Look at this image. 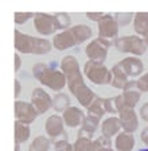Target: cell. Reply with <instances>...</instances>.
Listing matches in <instances>:
<instances>
[{
	"label": "cell",
	"instance_id": "cell-24",
	"mask_svg": "<svg viewBox=\"0 0 148 151\" xmlns=\"http://www.w3.org/2000/svg\"><path fill=\"white\" fill-rule=\"evenodd\" d=\"M51 145V139L47 136L39 135L31 142L29 147V151H49Z\"/></svg>",
	"mask_w": 148,
	"mask_h": 151
},
{
	"label": "cell",
	"instance_id": "cell-6",
	"mask_svg": "<svg viewBox=\"0 0 148 151\" xmlns=\"http://www.w3.org/2000/svg\"><path fill=\"white\" fill-rule=\"evenodd\" d=\"M114 47L119 51H123V53L142 55L145 53L148 46L144 39L137 37V35H125V37L117 38L114 41Z\"/></svg>",
	"mask_w": 148,
	"mask_h": 151
},
{
	"label": "cell",
	"instance_id": "cell-40",
	"mask_svg": "<svg viewBox=\"0 0 148 151\" xmlns=\"http://www.w3.org/2000/svg\"><path fill=\"white\" fill-rule=\"evenodd\" d=\"M144 41H145V43H147V46H148V37L144 38Z\"/></svg>",
	"mask_w": 148,
	"mask_h": 151
},
{
	"label": "cell",
	"instance_id": "cell-30",
	"mask_svg": "<svg viewBox=\"0 0 148 151\" xmlns=\"http://www.w3.org/2000/svg\"><path fill=\"white\" fill-rule=\"evenodd\" d=\"M34 16L35 14H31V12H15L14 14V20H15L16 24H23L30 18H34Z\"/></svg>",
	"mask_w": 148,
	"mask_h": 151
},
{
	"label": "cell",
	"instance_id": "cell-5",
	"mask_svg": "<svg viewBox=\"0 0 148 151\" xmlns=\"http://www.w3.org/2000/svg\"><path fill=\"white\" fill-rule=\"evenodd\" d=\"M84 73L93 84L97 85L112 84V72L104 63L88 61L85 63V66H84Z\"/></svg>",
	"mask_w": 148,
	"mask_h": 151
},
{
	"label": "cell",
	"instance_id": "cell-32",
	"mask_svg": "<svg viewBox=\"0 0 148 151\" xmlns=\"http://www.w3.org/2000/svg\"><path fill=\"white\" fill-rule=\"evenodd\" d=\"M137 89L140 92H148V73L137 78Z\"/></svg>",
	"mask_w": 148,
	"mask_h": 151
},
{
	"label": "cell",
	"instance_id": "cell-21",
	"mask_svg": "<svg viewBox=\"0 0 148 151\" xmlns=\"http://www.w3.org/2000/svg\"><path fill=\"white\" fill-rule=\"evenodd\" d=\"M135 31L142 37H148V12H137L133 19Z\"/></svg>",
	"mask_w": 148,
	"mask_h": 151
},
{
	"label": "cell",
	"instance_id": "cell-2",
	"mask_svg": "<svg viewBox=\"0 0 148 151\" xmlns=\"http://www.w3.org/2000/svg\"><path fill=\"white\" fill-rule=\"evenodd\" d=\"M92 35H93V31H92V28L89 26L78 24L74 26V27H70L66 31L54 35L53 46L57 50L63 51L73 46H76V45H81L84 42H86Z\"/></svg>",
	"mask_w": 148,
	"mask_h": 151
},
{
	"label": "cell",
	"instance_id": "cell-1",
	"mask_svg": "<svg viewBox=\"0 0 148 151\" xmlns=\"http://www.w3.org/2000/svg\"><path fill=\"white\" fill-rule=\"evenodd\" d=\"M61 70L66 76L67 86H69L71 94L79 101L82 107L88 108L94 101V99L97 96L84 81V76H82L81 70H79L78 61L76 60V57L73 55L63 57L62 61H61Z\"/></svg>",
	"mask_w": 148,
	"mask_h": 151
},
{
	"label": "cell",
	"instance_id": "cell-41",
	"mask_svg": "<svg viewBox=\"0 0 148 151\" xmlns=\"http://www.w3.org/2000/svg\"><path fill=\"white\" fill-rule=\"evenodd\" d=\"M139 151H148V148H142V150H139Z\"/></svg>",
	"mask_w": 148,
	"mask_h": 151
},
{
	"label": "cell",
	"instance_id": "cell-38",
	"mask_svg": "<svg viewBox=\"0 0 148 151\" xmlns=\"http://www.w3.org/2000/svg\"><path fill=\"white\" fill-rule=\"evenodd\" d=\"M100 151H114V150H112V147H105V148H101Z\"/></svg>",
	"mask_w": 148,
	"mask_h": 151
},
{
	"label": "cell",
	"instance_id": "cell-37",
	"mask_svg": "<svg viewBox=\"0 0 148 151\" xmlns=\"http://www.w3.org/2000/svg\"><path fill=\"white\" fill-rule=\"evenodd\" d=\"M140 138H142V140L144 142L145 145H148V128H145L144 131L140 134Z\"/></svg>",
	"mask_w": 148,
	"mask_h": 151
},
{
	"label": "cell",
	"instance_id": "cell-35",
	"mask_svg": "<svg viewBox=\"0 0 148 151\" xmlns=\"http://www.w3.org/2000/svg\"><path fill=\"white\" fill-rule=\"evenodd\" d=\"M20 65H22V60H20L19 54H15V72L20 69Z\"/></svg>",
	"mask_w": 148,
	"mask_h": 151
},
{
	"label": "cell",
	"instance_id": "cell-13",
	"mask_svg": "<svg viewBox=\"0 0 148 151\" xmlns=\"http://www.w3.org/2000/svg\"><path fill=\"white\" fill-rule=\"evenodd\" d=\"M34 27L35 30L42 35H51L57 31L55 22H54V15L47 14H35L34 16Z\"/></svg>",
	"mask_w": 148,
	"mask_h": 151
},
{
	"label": "cell",
	"instance_id": "cell-28",
	"mask_svg": "<svg viewBox=\"0 0 148 151\" xmlns=\"http://www.w3.org/2000/svg\"><path fill=\"white\" fill-rule=\"evenodd\" d=\"M114 19H116L119 27H125V26H128L132 22V19H135V15L132 12H123V14L120 12L114 15Z\"/></svg>",
	"mask_w": 148,
	"mask_h": 151
},
{
	"label": "cell",
	"instance_id": "cell-22",
	"mask_svg": "<svg viewBox=\"0 0 148 151\" xmlns=\"http://www.w3.org/2000/svg\"><path fill=\"white\" fill-rule=\"evenodd\" d=\"M30 135H31V129H30L29 124L20 123L16 120L15 122V142L16 143H24L26 140H29Z\"/></svg>",
	"mask_w": 148,
	"mask_h": 151
},
{
	"label": "cell",
	"instance_id": "cell-18",
	"mask_svg": "<svg viewBox=\"0 0 148 151\" xmlns=\"http://www.w3.org/2000/svg\"><path fill=\"white\" fill-rule=\"evenodd\" d=\"M98 124H100V117L93 116V115H88V116H85V120L82 123L81 129L78 131V135L92 138L94 135V132L97 131Z\"/></svg>",
	"mask_w": 148,
	"mask_h": 151
},
{
	"label": "cell",
	"instance_id": "cell-27",
	"mask_svg": "<svg viewBox=\"0 0 148 151\" xmlns=\"http://www.w3.org/2000/svg\"><path fill=\"white\" fill-rule=\"evenodd\" d=\"M54 22H55V28L57 30H65L66 31V28L71 23V18L65 12L54 14Z\"/></svg>",
	"mask_w": 148,
	"mask_h": 151
},
{
	"label": "cell",
	"instance_id": "cell-8",
	"mask_svg": "<svg viewBox=\"0 0 148 151\" xmlns=\"http://www.w3.org/2000/svg\"><path fill=\"white\" fill-rule=\"evenodd\" d=\"M112 46V42L104 39V38H96L90 43H88L85 49V53L88 55L89 61H94V62H100L104 63L105 58H107V54L109 47Z\"/></svg>",
	"mask_w": 148,
	"mask_h": 151
},
{
	"label": "cell",
	"instance_id": "cell-36",
	"mask_svg": "<svg viewBox=\"0 0 148 151\" xmlns=\"http://www.w3.org/2000/svg\"><path fill=\"white\" fill-rule=\"evenodd\" d=\"M20 82H19V80H15V99H18L19 97V94H20Z\"/></svg>",
	"mask_w": 148,
	"mask_h": 151
},
{
	"label": "cell",
	"instance_id": "cell-31",
	"mask_svg": "<svg viewBox=\"0 0 148 151\" xmlns=\"http://www.w3.org/2000/svg\"><path fill=\"white\" fill-rule=\"evenodd\" d=\"M105 109L109 113H119L117 111V105H116V97L113 99H105Z\"/></svg>",
	"mask_w": 148,
	"mask_h": 151
},
{
	"label": "cell",
	"instance_id": "cell-4",
	"mask_svg": "<svg viewBox=\"0 0 148 151\" xmlns=\"http://www.w3.org/2000/svg\"><path fill=\"white\" fill-rule=\"evenodd\" d=\"M14 37H15V49L23 54H36V55L47 54L53 46L51 45L53 42H49L47 39L23 34L19 30L14 31Z\"/></svg>",
	"mask_w": 148,
	"mask_h": 151
},
{
	"label": "cell",
	"instance_id": "cell-26",
	"mask_svg": "<svg viewBox=\"0 0 148 151\" xmlns=\"http://www.w3.org/2000/svg\"><path fill=\"white\" fill-rule=\"evenodd\" d=\"M88 112L89 115H93V116H97L101 119L104 116V113L107 112V109H105V99L96 97L94 101L88 107Z\"/></svg>",
	"mask_w": 148,
	"mask_h": 151
},
{
	"label": "cell",
	"instance_id": "cell-23",
	"mask_svg": "<svg viewBox=\"0 0 148 151\" xmlns=\"http://www.w3.org/2000/svg\"><path fill=\"white\" fill-rule=\"evenodd\" d=\"M121 97H123V103L125 107L135 108L136 104L140 100V97H142V92L139 91L137 88L129 89V91H124V93L121 94Z\"/></svg>",
	"mask_w": 148,
	"mask_h": 151
},
{
	"label": "cell",
	"instance_id": "cell-25",
	"mask_svg": "<svg viewBox=\"0 0 148 151\" xmlns=\"http://www.w3.org/2000/svg\"><path fill=\"white\" fill-rule=\"evenodd\" d=\"M70 105V99L65 93H57L53 97V108L57 112H65Z\"/></svg>",
	"mask_w": 148,
	"mask_h": 151
},
{
	"label": "cell",
	"instance_id": "cell-3",
	"mask_svg": "<svg viewBox=\"0 0 148 151\" xmlns=\"http://www.w3.org/2000/svg\"><path fill=\"white\" fill-rule=\"evenodd\" d=\"M34 77L41 81V84L49 86L55 92H59L67 85V78L62 70H58L53 66H49L47 63L39 62L35 63L32 68Z\"/></svg>",
	"mask_w": 148,
	"mask_h": 151
},
{
	"label": "cell",
	"instance_id": "cell-10",
	"mask_svg": "<svg viewBox=\"0 0 148 151\" xmlns=\"http://www.w3.org/2000/svg\"><path fill=\"white\" fill-rule=\"evenodd\" d=\"M15 117L18 122L24 123V124H31L34 123V120L38 116V112L35 111L34 105L31 103H27V101H20L16 100L15 101Z\"/></svg>",
	"mask_w": 148,
	"mask_h": 151
},
{
	"label": "cell",
	"instance_id": "cell-29",
	"mask_svg": "<svg viewBox=\"0 0 148 151\" xmlns=\"http://www.w3.org/2000/svg\"><path fill=\"white\" fill-rule=\"evenodd\" d=\"M55 151H74V146L70 145L67 139H61V140L53 142Z\"/></svg>",
	"mask_w": 148,
	"mask_h": 151
},
{
	"label": "cell",
	"instance_id": "cell-20",
	"mask_svg": "<svg viewBox=\"0 0 148 151\" xmlns=\"http://www.w3.org/2000/svg\"><path fill=\"white\" fill-rule=\"evenodd\" d=\"M128 78L129 77L125 74V72L121 69V66H120L119 63H116V65L112 68V86L124 91V88H125L127 84L129 82Z\"/></svg>",
	"mask_w": 148,
	"mask_h": 151
},
{
	"label": "cell",
	"instance_id": "cell-17",
	"mask_svg": "<svg viewBox=\"0 0 148 151\" xmlns=\"http://www.w3.org/2000/svg\"><path fill=\"white\" fill-rule=\"evenodd\" d=\"M123 128L121 127V123H120L119 117H114V116H110L108 119H105L101 124V132L102 135L107 136V138H112L114 135H119L120 129Z\"/></svg>",
	"mask_w": 148,
	"mask_h": 151
},
{
	"label": "cell",
	"instance_id": "cell-34",
	"mask_svg": "<svg viewBox=\"0 0 148 151\" xmlns=\"http://www.w3.org/2000/svg\"><path fill=\"white\" fill-rule=\"evenodd\" d=\"M140 116H142L143 120L148 122V103L142 105V108H140Z\"/></svg>",
	"mask_w": 148,
	"mask_h": 151
},
{
	"label": "cell",
	"instance_id": "cell-16",
	"mask_svg": "<svg viewBox=\"0 0 148 151\" xmlns=\"http://www.w3.org/2000/svg\"><path fill=\"white\" fill-rule=\"evenodd\" d=\"M63 122L70 128H76V127L82 126V123L85 120V115L79 108L77 107H69L65 112L62 113Z\"/></svg>",
	"mask_w": 148,
	"mask_h": 151
},
{
	"label": "cell",
	"instance_id": "cell-9",
	"mask_svg": "<svg viewBox=\"0 0 148 151\" xmlns=\"http://www.w3.org/2000/svg\"><path fill=\"white\" fill-rule=\"evenodd\" d=\"M63 126H65L63 117L58 116V115H51L46 120V123H44V129L47 132L49 138L53 142H55V140H61V138L67 139L66 132L63 129Z\"/></svg>",
	"mask_w": 148,
	"mask_h": 151
},
{
	"label": "cell",
	"instance_id": "cell-19",
	"mask_svg": "<svg viewBox=\"0 0 148 151\" xmlns=\"http://www.w3.org/2000/svg\"><path fill=\"white\" fill-rule=\"evenodd\" d=\"M116 146V151H132L133 146H135V138L131 132H120L114 142Z\"/></svg>",
	"mask_w": 148,
	"mask_h": 151
},
{
	"label": "cell",
	"instance_id": "cell-33",
	"mask_svg": "<svg viewBox=\"0 0 148 151\" xmlns=\"http://www.w3.org/2000/svg\"><path fill=\"white\" fill-rule=\"evenodd\" d=\"M86 16H88L90 20H93V22H100L101 19L105 16V14L104 12H88L86 14Z\"/></svg>",
	"mask_w": 148,
	"mask_h": 151
},
{
	"label": "cell",
	"instance_id": "cell-14",
	"mask_svg": "<svg viewBox=\"0 0 148 151\" xmlns=\"http://www.w3.org/2000/svg\"><path fill=\"white\" fill-rule=\"evenodd\" d=\"M119 65L121 66V69L125 72V74L128 77L135 78V77H137L143 73V62L137 57H127V58L120 61Z\"/></svg>",
	"mask_w": 148,
	"mask_h": 151
},
{
	"label": "cell",
	"instance_id": "cell-15",
	"mask_svg": "<svg viewBox=\"0 0 148 151\" xmlns=\"http://www.w3.org/2000/svg\"><path fill=\"white\" fill-rule=\"evenodd\" d=\"M74 151H100L101 148H105L100 136L96 140H92L89 136H77V140L74 142Z\"/></svg>",
	"mask_w": 148,
	"mask_h": 151
},
{
	"label": "cell",
	"instance_id": "cell-7",
	"mask_svg": "<svg viewBox=\"0 0 148 151\" xmlns=\"http://www.w3.org/2000/svg\"><path fill=\"white\" fill-rule=\"evenodd\" d=\"M116 105H117L119 119H120V123H121L123 129L125 132H131V134H133L139 127V119H137V115H136L135 109L124 105L121 94L116 96Z\"/></svg>",
	"mask_w": 148,
	"mask_h": 151
},
{
	"label": "cell",
	"instance_id": "cell-39",
	"mask_svg": "<svg viewBox=\"0 0 148 151\" xmlns=\"http://www.w3.org/2000/svg\"><path fill=\"white\" fill-rule=\"evenodd\" d=\"M19 150H20V145L15 142V151H19Z\"/></svg>",
	"mask_w": 148,
	"mask_h": 151
},
{
	"label": "cell",
	"instance_id": "cell-12",
	"mask_svg": "<svg viewBox=\"0 0 148 151\" xmlns=\"http://www.w3.org/2000/svg\"><path fill=\"white\" fill-rule=\"evenodd\" d=\"M119 32V24H117L114 16L110 14H105V16L98 22V35L104 39H114Z\"/></svg>",
	"mask_w": 148,
	"mask_h": 151
},
{
	"label": "cell",
	"instance_id": "cell-11",
	"mask_svg": "<svg viewBox=\"0 0 148 151\" xmlns=\"http://www.w3.org/2000/svg\"><path fill=\"white\" fill-rule=\"evenodd\" d=\"M31 104L34 105L38 115H43L50 108H53V99L42 88H35L31 94Z\"/></svg>",
	"mask_w": 148,
	"mask_h": 151
}]
</instances>
